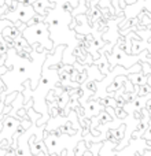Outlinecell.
<instances>
[{
    "label": "cell",
    "mask_w": 151,
    "mask_h": 156,
    "mask_svg": "<svg viewBox=\"0 0 151 156\" xmlns=\"http://www.w3.org/2000/svg\"><path fill=\"white\" fill-rule=\"evenodd\" d=\"M22 36L26 38L28 44H30V45H36V44L43 45L44 44L43 37L48 36L47 25L43 23V22H39V23H35L32 26H26V29L22 32ZM44 47H46V44H44Z\"/></svg>",
    "instance_id": "obj_1"
}]
</instances>
